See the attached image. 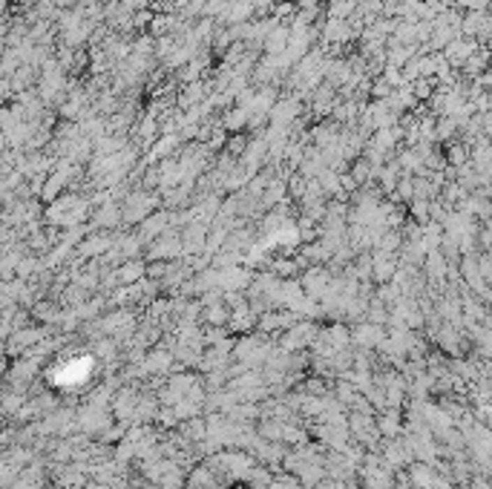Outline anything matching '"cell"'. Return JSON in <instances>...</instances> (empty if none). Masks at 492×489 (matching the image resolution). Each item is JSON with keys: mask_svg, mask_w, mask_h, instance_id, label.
Segmentation results:
<instances>
[{"mask_svg": "<svg viewBox=\"0 0 492 489\" xmlns=\"http://www.w3.org/2000/svg\"><path fill=\"white\" fill-rule=\"evenodd\" d=\"M181 253V239L179 236H156V245L147 250V256L150 259H170V256H179Z\"/></svg>", "mask_w": 492, "mask_h": 489, "instance_id": "obj_8", "label": "cell"}, {"mask_svg": "<svg viewBox=\"0 0 492 489\" xmlns=\"http://www.w3.org/2000/svg\"><path fill=\"white\" fill-rule=\"evenodd\" d=\"M170 219H173L170 213H153V216L142 219L144 225H142V234H138V239H147V242H153L156 236H161L164 230H167V222H170Z\"/></svg>", "mask_w": 492, "mask_h": 489, "instance_id": "obj_9", "label": "cell"}, {"mask_svg": "<svg viewBox=\"0 0 492 489\" xmlns=\"http://www.w3.org/2000/svg\"><path fill=\"white\" fill-rule=\"evenodd\" d=\"M412 481H415V486H417V489H432V483H435L438 478L432 475V469H429V467H420V463H417V467L412 469Z\"/></svg>", "mask_w": 492, "mask_h": 489, "instance_id": "obj_15", "label": "cell"}, {"mask_svg": "<svg viewBox=\"0 0 492 489\" xmlns=\"http://www.w3.org/2000/svg\"><path fill=\"white\" fill-rule=\"evenodd\" d=\"M144 276V262H138V259H133V262H127L121 271H119V279L124 285H133V283H138V279Z\"/></svg>", "mask_w": 492, "mask_h": 489, "instance_id": "obj_13", "label": "cell"}, {"mask_svg": "<svg viewBox=\"0 0 492 489\" xmlns=\"http://www.w3.org/2000/svg\"><path fill=\"white\" fill-rule=\"evenodd\" d=\"M371 96L378 98V101H386V98L392 96V86H389L383 78H378V81H374V86H371Z\"/></svg>", "mask_w": 492, "mask_h": 489, "instance_id": "obj_19", "label": "cell"}, {"mask_svg": "<svg viewBox=\"0 0 492 489\" xmlns=\"http://www.w3.org/2000/svg\"><path fill=\"white\" fill-rule=\"evenodd\" d=\"M363 475H366L368 489H389V486H392V478H389V472H383V469H366Z\"/></svg>", "mask_w": 492, "mask_h": 489, "instance_id": "obj_14", "label": "cell"}, {"mask_svg": "<svg viewBox=\"0 0 492 489\" xmlns=\"http://www.w3.org/2000/svg\"><path fill=\"white\" fill-rule=\"evenodd\" d=\"M472 52H478V43L472 38H455L452 43L443 46V61H447L449 66H463V61Z\"/></svg>", "mask_w": 492, "mask_h": 489, "instance_id": "obj_3", "label": "cell"}, {"mask_svg": "<svg viewBox=\"0 0 492 489\" xmlns=\"http://www.w3.org/2000/svg\"><path fill=\"white\" fill-rule=\"evenodd\" d=\"M449 161V165H455V167H461V165H466V147H461V144H455V147H449V156H443Z\"/></svg>", "mask_w": 492, "mask_h": 489, "instance_id": "obj_17", "label": "cell"}, {"mask_svg": "<svg viewBox=\"0 0 492 489\" xmlns=\"http://www.w3.org/2000/svg\"><path fill=\"white\" fill-rule=\"evenodd\" d=\"M299 112H302V107H299V101H297V98H283V101H276V104L268 110L271 127H276V130H285V133H288V127L299 119Z\"/></svg>", "mask_w": 492, "mask_h": 489, "instance_id": "obj_1", "label": "cell"}, {"mask_svg": "<svg viewBox=\"0 0 492 489\" xmlns=\"http://www.w3.org/2000/svg\"><path fill=\"white\" fill-rule=\"evenodd\" d=\"M355 343H360V345H366V348H371V345H380L383 343V329H378V325H363V329H357L355 331Z\"/></svg>", "mask_w": 492, "mask_h": 489, "instance_id": "obj_11", "label": "cell"}, {"mask_svg": "<svg viewBox=\"0 0 492 489\" xmlns=\"http://www.w3.org/2000/svg\"><path fill=\"white\" fill-rule=\"evenodd\" d=\"M355 12H357V0H331L328 3V17L348 20V17H355Z\"/></svg>", "mask_w": 492, "mask_h": 489, "instance_id": "obj_12", "label": "cell"}, {"mask_svg": "<svg viewBox=\"0 0 492 489\" xmlns=\"http://www.w3.org/2000/svg\"><path fill=\"white\" fill-rule=\"evenodd\" d=\"M251 124V112L245 107H230L225 112V119H222V127L230 130V133H237V130H245Z\"/></svg>", "mask_w": 492, "mask_h": 489, "instance_id": "obj_10", "label": "cell"}, {"mask_svg": "<svg viewBox=\"0 0 492 489\" xmlns=\"http://www.w3.org/2000/svg\"><path fill=\"white\" fill-rule=\"evenodd\" d=\"M397 196L415 199V179L412 176H403V181H397Z\"/></svg>", "mask_w": 492, "mask_h": 489, "instance_id": "obj_18", "label": "cell"}, {"mask_svg": "<svg viewBox=\"0 0 492 489\" xmlns=\"http://www.w3.org/2000/svg\"><path fill=\"white\" fill-rule=\"evenodd\" d=\"M156 199L147 196V193H133L130 199H124V207H121V222L130 225V222H142L150 216Z\"/></svg>", "mask_w": 492, "mask_h": 489, "instance_id": "obj_2", "label": "cell"}, {"mask_svg": "<svg viewBox=\"0 0 492 489\" xmlns=\"http://www.w3.org/2000/svg\"><path fill=\"white\" fill-rule=\"evenodd\" d=\"M170 29H173V17H170V15H164V17H156V20H153V27H150V35L161 38L164 32H170Z\"/></svg>", "mask_w": 492, "mask_h": 489, "instance_id": "obj_16", "label": "cell"}, {"mask_svg": "<svg viewBox=\"0 0 492 489\" xmlns=\"http://www.w3.org/2000/svg\"><path fill=\"white\" fill-rule=\"evenodd\" d=\"M288 27L285 23H276V27L265 35V40H262V50H265V55L268 58H276V55H283L285 52V46H288Z\"/></svg>", "mask_w": 492, "mask_h": 489, "instance_id": "obj_6", "label": "cell"}, {"mask_svg": "<svg viewBox=\"0 0 492 489\" xmlns=\"http://www.w3.org/2000/svg\"><path fill=\"white\" fill-rule=\"evenodd\" d=\"M325 40L328 43H334V46H340V43H348L351 38H357L360 32L351 27L348 20H337V17H328V23H325Z\"/></svg>", "mask_w": 492, "mask_h": 489, "instance_id": "obj_5", "label": "cell"}, {"mask_svg": "<svg viewBox=\"0 0 492 489\" xmlns=\"http://www.w3.org/2000/svg\"><path fill=\"white\" fill-rule=\"evenodd\" d=\"M461 35L466 38H486L489 35V17L486 12H470L461 20Z\"/></svg>", "mask_w": 492, "mask_h": 489, "instance_id": "obj_7", "label": "cell"}, {"mask_svg": "<svg viewBox=\"0 0 492 489\" xmlns=\"http://www.w3.org/2000/svg\"><path fill=\"white\" fill-rule=\"evenodd\" d=\"M380 426H383V435H389V437H394V435H397V417H394V414H389V417H383V421H380Z\"/></svg>", "mask_w": 492, "mask_h": 489, "instance_id": "obj_20", "label": "cell"}, {"mask_svg": "<svg viewBox=\"0 0 492 489\" xmlns=\"http://www.w3.org/2000/svg\"><path fill=\"white\" fill-rule=\"evenodd\" d=\"M461 6H466L470 12H486V0H458Z\"/></svg>", "mask_w": 492, "mask_h": 489, "instance_id": "obj_21", "label": "cell"}, {"mask_svg": "<svg viewBox=\"0 0 492 489\" xmlns=\"http://www.w3.org/2000/svg\"><path fill=\"white\" fill-rule=\"evenodd\" d=\"M253 15V3H248V0H225V6L219 12L222 23H228V27H239V23H248Z\"/></svg>", "mask_w": 492, "mask_h": 489, "instance_id": "obj_4", "label": "cell"}]
</instances>
